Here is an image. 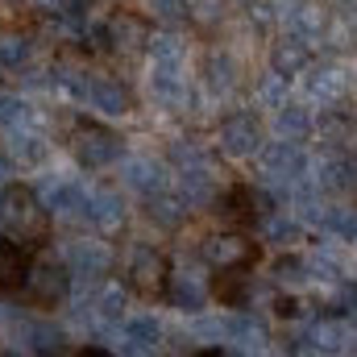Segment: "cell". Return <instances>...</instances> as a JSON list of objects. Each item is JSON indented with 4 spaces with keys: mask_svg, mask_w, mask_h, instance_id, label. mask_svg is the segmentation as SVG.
<instances>
[{
    "mask_svg": "<svg viewBox=\"0 0 357 357\" xmlns=\"http://www.w3.org/2000/svg\"><path fill=\"white\" fill-rule=\"evenodd\" d=\"M0 220L8 225V233H17L21 241H42L46 237V225H50V216H46V208L33 199V191H25V187H8L4 195H0Z\"/></svg>",
    "mask_w": 357,
    "mask_h": 357,
    "instance_id": "obj_1",
    "label": "cell"
},
{
    "mask_svg": "<svg viewBox=\"0 0 357 357\" xmlns=\"http://www.w3.org/2000/svg\"><path fill=\"white\" fill-rule=\"evenodd\" d=\"M21 270H25V254L0 237V282H21Z\"/></svg>",
    "mask_w": 357,
    "mask_h": 357,
    "instance_id": "obj_2",
    "label": "cell"
},
{
    "mask_svg": "<svg viewBox=\"0 0 357 357\" xmlns=\"http://www.w3.org/2000/svg\"><path fill=\"white\" fill-rule=\"evenodd\" d=\"M33 282H38V299H42V303H54V299L63 295V274H59V270H50V266L38 270Z\"/></svg>",
    "mask_w": 357,
    "mask_h": 357,
    "instance_id": "obj_3",
    "label": "cell"
}]
</instances>
